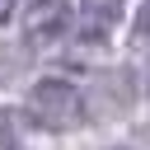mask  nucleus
<instances>
[{
  "instance_id": "nucleus-1",
  "label": "nucleus",
  "mask_w": 150,
  "mask_h": 150,
  "mask_svg": "<svg viewBox=\"0 0 150 150\" xmlns=\"http://www.w3.org/2000/svg\"><path fill=\"white\" fill-rule=\"evenodd\" d=\"M28 112L47 131H70L84 122V98L70 80H38L28 89Z\"/></svg>"
},
{
  "instance_id": "nucleus-2",
  "label": "nucleus",
  "mask_w": 150,
  "mask_h": 150,
  "mask_svg": "<svg viewBox=\"0 0 150 150\" xmlns=\"http://www.w3.org/2000/svg\"><path fill=\"white\" fill-rule=\"evenodd\" d=\"M70 33V0H33L23 9V38L47 47V42H61Z\"/></svg>"
},
{
  "instance_id": "nucleus-3",
  "label": "nucleus",
  "mask_w": 150,
  "mask_h": 150,
  "mask_svg": "<svg viewBox=\"0 0 150 150\" xmlns=\"http://www.w3.org/2000/svg\"><path fill=\"white\" fill-rule=\"evenodd\" d=\"M112 23H117V0H84V19H80L84 42H103Z\"/></svg>"
},
{
  "instance_id": "nucleus-4",
  "label": "nucleus",
  "mask_w": 150,
  "mask_h": 150,
  "mask_svg": "<svg viewBox=\"0 0 150 150\" xmlns=\"http://www.w3.org/2000/svg\"><path fill=\"white\" fill-rule=\"evenodd\" d=\"M131 28H136V33H145V38H150V0H145V5H141V9H136V23H131Z\"/></svg>"
},
{
  "instance_id": "nucleus-5",
  "label": "nucleus",
  "mask_w": 150,
  "mask_h": 150,
  "mask_svg": "<svg viewBox=\"0 0 150 150\" xmlns=\"http://www.w3.org/2000/svg\"><path fill=\"white\" fill-rule=\"evenodd\" d=\"M14 5H19V0H0V23H5L9 14H14Z\"/></svg>"
},
{
  "instance_id": "nucleus-6",
  "label": "nucleus",
  "mask_w": 150,
  "mask_h": 150,
  "mask_svg": "<svg viewBox=\"0 0 150 150\" xmlns=\"http://www.w3.org/2000/svg\"><path fill=\"white\" fill-rule=\"evenodd\" d=\"M145 89H150V66H145Z\"/></svg>"
}]
</instances>
